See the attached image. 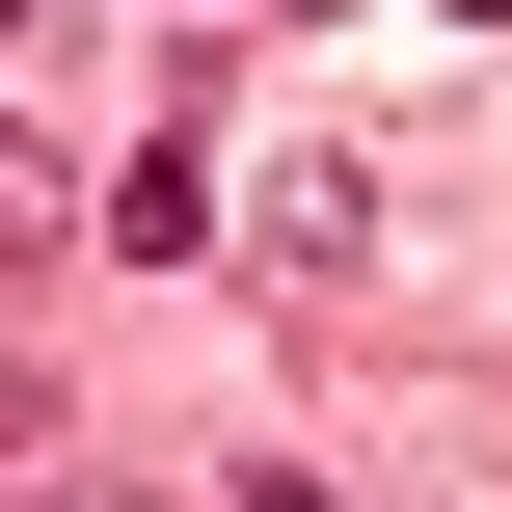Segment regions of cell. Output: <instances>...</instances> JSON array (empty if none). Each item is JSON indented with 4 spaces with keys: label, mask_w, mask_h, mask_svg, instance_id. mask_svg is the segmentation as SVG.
Wrapping results in <instances>:
<instances>
[{
    "label": "cell",
    "mask_w": 512,
    "mask_h": 512,
    "mask_svg": "<svg viewBox=\"0 0 512 512\" xmlns=\"http://www.w3.org/2000/svg\"><path fill=\"white\" fill-rule=\"evenodd\" d=\"M54 243H81V216H54V162L0 135V270H54Z\"/></svg>",
    "instance_id": "obj_2"
},
{
    "label": "cell",
    "mask_w": 512,
    "mask_h": 512,
    "mask_svg": "<svg viewBox=\"0 0 512 512\" xmlns=\"http://www.w3.org/2000/svg\"><path fill=\"white\" fill-rule=\"evenodd\" d=\"M54 54H81V0H0V81H54Z\"/></svg>",
    "instance_id": "obj_3"
},
{
    "label": "cell",
    "mask_w": 512,
    "mask_h": 512,
    "mask_svg": "<svg viewBox=\"0 0 512 512\" xmlns=\"http://www.w3.org/2000/svg\"><path fill=\"white\" fill-rule=\"evenodd\" d=\"M243 243H270V270H351V243H378V162H297V189H270Z\"/></svg>",
    "instance_id": "obj_1"
},
{
    "label": "cell",
    "mask_w": 512,
    "mask_h": 512,
    "mask_svg": "<svg viewBox=\"0 0 512 512\" xmlns=\"http://www.w3.org/2000/svg\"><path fill=\"white\" fill-rule=\"evenodd\" d=\"M81 512H108V486H81Z\"/></svg>",
    "instance_id": "obj_4"
}]
</instances>
